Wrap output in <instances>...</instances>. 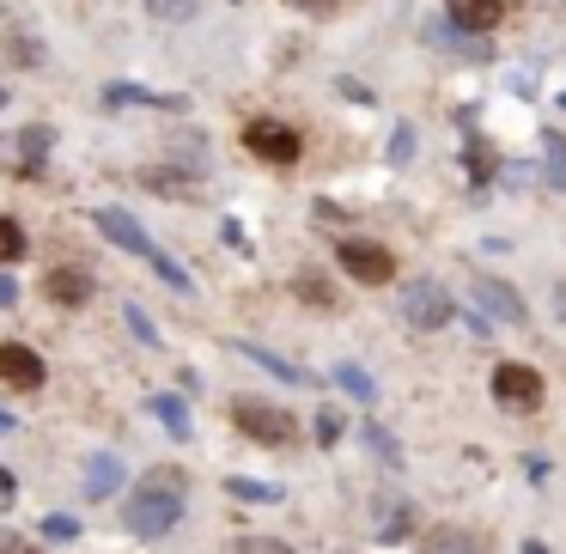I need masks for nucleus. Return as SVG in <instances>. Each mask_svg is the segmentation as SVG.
<instances>
[{
  "instance_id": "nucleus-1",
  "label": "nucleus",
  "mask_w": 566,
  "mask_h": 554,
  "mask_svg": "<svg viewBox=\"0 0 566 554\" xmlns=\"http://www.w3.org/2000/svg\"><path fill=\"white\" fill-rule=\"evenodd\" d=\"M177 518H184V475H177V469H153V475L123 500V524H128V536H140V542L171 536Z\"/></svg>"
},
{
  "instance_id": "nucleus-2",
  "label": "nucleus",
  "mask_w": 566,
  "mask_h": 554,
  "mask_svg": "<svg viewBox=\"0 0 566 554\" xmlns=\"http://www.w3.org/2000/svg\"><path fill=\"white\" fill-rule=\"evenodd\" d=\"M232 420H238V432H244V439L269 445V451L298 445V420L286 415V408H274V403H250V396H238V403H232Z\"/></svg>"
},
{
  "instance_id": "nucleus-3",
  "label": "nucleus",
  "mask_w": 566,
  "mask_h": 554,
  "mask_svg": "<svg viewBox=\"0 0 566 554\" xmlns=\"http://www.w3.org/2000/svg\"><path fill=\"white\" fill-rule=\"evenodd\" d=\"M457 317V299L444 293L439 281H402V323L408 330H420V335H432V330H444V323Z\"/></svg>"
},
{
  "instance_id": "nucleus-4",
  "label": "nucleus",
  "mask_w": 566,
  "mask_h": 554,
  "mask_svg": "<svg viewBox=\"0 0 566 554\" xmlns=\"http://www.w3.org/2000/svg\"><path fill=\"white\" fill-rule=\"evenodd\" d=\"M542 396H548V384H542L536 366H517V359H500L493 366V403L512 408V415H536Z\"/></svg>"
},
{
  "instance_id": "nucleus-5",
  "label": "nucleus",
  "mask_w": 566,
  "mask_h": 554,
  "mask_svg": "<svg viewBox=\"0 0 566 554\" xmlns=\"http://www.w3.org/2000/svg\"><path fill=\"white\" fill-rule=\"evenodd\" d=\"M335 257H342V269L354 274L359 286H384V281H396V257L384 244H371V238H347L342 250H335Z\"/></svg>"
},
{
  "instance_id": "nucleus-6",
  "label": "nucleus",
  "mask_w": 566,
  "mask_h": 554,
  "mask_svg": "<svg viewBox=\"0 0 566 554\" xmlns=\"http://www.w3.org/2000/svg\"><path fill=\"white\" fill-rule=\"evenodd\" d=\"M244 147L256 153V159H269V165H293L298 153H305V140H298V128L274 123V116H256V123L244 128Z\"/></svg>"
},
{
  "instance_id": "nucleus-7",
  "label": "nucleus",
  "mask_w": 566,
  "mask_h": 554,
  "mask_svg": "<svg viewBox=\"0 0 566 554\" xmlns=\"http://www.w3.org/2000/svg\"><path fill=\"white\" fill-rule=\"evenodd\" d=\"M92 226H98V232L111 238L116 250H128V257H140V262H147L153 250H159V244L147 238V226H140L128 208H98V213H92Z\"/></svg>"
},
{
  "instance_id": "nucleus-8",
  "label": "nucleus",
  "mask_w": 566,
  "mask_h": 554,
  "mask_svg": "<svg viewBox=\"0 0 566 554\" xmlns=\"http://www.w3.org/2000/svg\"><path fill=\"white\" fill-rule=\"evenodd\" d=\"M0 378L13 384V390H43L50 366L38 359V347H25V342H0Z\"/></svg>"
},
{
  "instance_id": "nucleus-9",
  "label": "nucleus",
  "mask_w": 566,
  "mask_h": 554,
  "mask_svg": "<svg viewBox=\"0 0 566 554\" xmlns=\"http://www.w3.org/2000/svg\"><path fill=\"white\" fill-rule=\"evenodd\" d=\"M444 19H451V31L488 38V31L505 19V0H444Z\"/></svg>"
},
{
  "instance_id": "nucleus-10",
  "label": "nucleus",
  "mask_w": 566,
  "mask_h": 554,
  "mask_svg": "<svg viewBox=\"0 0 566 554\" xmlns=\"http://www.w3.org/2000/svg\"><path fill=\"white\" fill-rule=\"evenodd\" d=\"M475 299H481V311H488V317H500V323H505V330H517V323L530 317L524 299H517V286L493 281V274H475Z\"/></svg>"
},
{
  "instance_id": "nucleus-11",
  "label": "nucleus",
  "mask_w": 566,
  "mask_h": 554,
  "mask_svg": "<svg viewBox=\"0 0 566 554\" xmlns=\"http://www.w3.org/2000/svg\"><path fill=\"white\" fill-rule=\"evenodd\" d=\"M104 104H111V111H184V98H177V92H147V86H128V80H111V86H104Z\"/></svg>"
},
{
  "instance_id": "nucleus-12",
  "label": "nucleus",
  "mask_w": 566,
  "mask_h": 554,
  "mask_svg": "<svg viewBox=\"0 0 566 554\" xmlns=\"http://www.w3.org/2000/svg\"><path fill=\"white\" fill-rule=\"evenodd\" d=\"M43 293H50L62 311H80L92 293H98V286H92V274H86V269H50V281H43Z\"/></svg>"
},
{
  "instance_id": "nucleus-13",
  "label": "nucleus",
  "mask_w": 566,
  "mask_h": 554,
  "mask_svg": "<svg viewBox=\"0 0 566 554\" xmlns=\"http://www.w3.org/2000/svg\"><path fill=\"white\" fill-rule=\"evenodd\" d=\"M128 488V469H123V457H111V451H98L86 463V500H111V493H123Z\"/></svg>"
},
{
  "instance_id": "nucleus-14",
  "label": "nucleus",
  "mask_w": 566,
  "mask_h": 554,
  "mask_svg": "<svg viewBox=\"0 0 566 554\" xmlns=\"http://www.w3.org/2000/svg\"><path fill=\"white\" fill-rule=\"evenodd\" d=\"M196 177H201V171H171V165H153V171H140V184L159 189V196L189 201V196H196Z\"/></svg>"
},
{
  "instance_id": "nucleus-15",
  "label": "nucleus",
  "mask_w": 566,
  "mask_h": 554,
  "mask_svg": "<svg viewBox=\"0 0 566 554\" xmlns=\"http://www.w3.org/2000/svg\"><path fill=\"white\" fill-rule=\"evenodd\" d=\"M226 347H238V354H244V359H256V366H262V372H274V378H281V384H298V378H305V372H298L293 359H281V354H274V347H256V342H226Z\"/></svg>"
},
{
  "instance_id": "nucleus-16",
  "label": "nucleus",
  "mask_w": 566,
  "mask_h": 554,
  "mask_svg": "<svg viewBox=\"0 0 566 554\" xmlns=\"http://www.w3.org/2000/svg\"><path fill=\"white\" fill-rule=\"evenodd\" d=\"M427 554H488V542H481L475 530H432Z\"/></svg>"
},
{
  "instance_id": "nucleus-17",
  "label": "nucleus",
  "mask_w": 566,
  "mask_h": 554,
  "mask_svg": "<svg viewBox=\"0 0 566 554\" xmlns=\"http://www.w3.org/2000/svg\"><path fill=\"white\" fill-rule=\"evenodd\" d=\"M153 415H159V427L171 432L177 445L189 439V408H184V396H165V390H159V396H153Z\"/></svg>"
},
{
  "instance_id": "nucleus-18",
  "label": "nucleus",
  "mask_w": 566,
  "mask_h": 554,
  "mask_svg": "<svg viewBox=\"0 0 566 554\" xmlns=\"http://www.w3.org/2000/svg\"><path fill=\"white\" fill-rule=\"evenodd\" d=\"M226 493L244 500V505H281V488H274V481H250V475H232V481H226Z\"/></svg>"
},
{
  "instance_id": "nucleus-19",
  "label": "nucleus",
  "mask_w": 566,
  "mask_h": 554,
  "mask_svg": "<svg viewBox=\"0 0 566 554\" xmlns=\"http://www.w3.org/2000/svg\"><path fill=\"white\" fill-rule=\"evenodd\" d=\"M293 293H298V299H305V305H311V311H335V286H329V281H323V274H317V269H305V274H298V281H293Z\"/></svg>"
},
{
  "instance_id": "nucleus-20",
  "label": "nucleus",
  "mask_w": 566,
  "mask_h": 554,
  "mask_svg": "<svg viewBox=\"0 0 566 554\" xmlns=\"http://www.w3.org/2000/svg\"><path fill=\"white\" fill-rule=\"evenodd\" d=\"M50 147H55V135H50V128H43V123H31L25 135L13 140V153H19V159H25V165H43V159H50Z\"/></svg>"
},
{
  "instance_id": "nucleus-21",
  "label": "nucleus",
  "mask_w": 566,
  "mask_h": 554,
  "mask_svg": "<svg viewBox=\"0 0 566 554\" xmlns=\"http://www.w3.org/2000/svg\"><path fill=\"white\" fill-rule=\"evenodd\" d=\"M335 390H347L354 403H378V384H371V372H359V366H335Z\"/></svg>"
},
{
  "instance_id": "nucleus-22",
  "label": "nucleus",
  "mask_w": 566,
  "mask_h": 554,
  "mask_svg": "<svg viewBox=\"0 0 566 554\" xmlns=\"http://www.w3.org/2000/svg\"><path fill=\"white\" fill-rule=\"evenodd\" d=\"M408 530H415V505H408V500H390V505H384V524H378V536H384V542H402Z\"/></svg>"
},
{
  "instance_id": "nucleus-23",
  "label": "nucleus",
  "mask_w": 566,
  "mask_h": 554,
  "mask_svg": "<svg viewBox=\"0 0 566 554\" xmlns=\"http://www.w3.org/2000/svg\"><path fill=\"white\" fill-rule=\"evenodd\" d=\"M542 177H548L554 189H566V140L560 135L542 140Z\"/></svg>"
},
{
  "instance_id": "nucleus-24",
  "label": "nucleus",
  "mask_w": 566,
  "mask_h": 554,
  "mask_svg": "<svg viewBox=\"0 0 566 554\" xmlns=\"http://www.w3.org/2000/svg\"><path fill=\"white\" fill-rule=\"evenodd\" d=\"M147 13L165 19V25H189L201 13V0H147Z\"/></svg>"
},
{
  "instance_id": "nucleus-25",
  "label": "nucleus",
  "mask_w": 566,
  "mask_h": 554,
  "mask_svg": "<svg viewBox=\"0 0 566 554\" xmlns=\"http://www.w3.org/2000/svg\"><path fill=\"white\" fill-rule=\"evenodd\" d=\"M7 62H19V67H43V43L31 38V31H19V38H7Z\"/></svg>"
},
{
  "instance_id": "nucleus-26",
  "label": "nucleus",
  "mask_w": 566,
  "mask_h": 554,
  "mask_svg": "<svg viewBox=\"0 0 566 554\" xmlns=\"http://www.w3.org/2000/svg\"><path fill=\"white\" fill-rule=\"evenodd\" d=\"M19 257H25V232H19V220L0 213V262H19Z\"/></svg>"
},
{
  "instance_id": "nucleus-27",
  "label": "nucleus",
  "mask_w": 566,
  "mask_h": 554,
  "mask_svg": "<svg viewBox=\"0 0 566 554\" xmlns=\"http://www.w3.org/2000/svg\"><path fill=\"white\" fill-rule=\"evenodd\" d=\"M147 262H153V274H159V281H165V286H177V293H189V274H184V269H177V262H171V257H165V250H153V257H147Z\"/></svg>"
},
{
  "instance_id": "nucleus-28",
  "label": "nucleus",
  "mask_w": 566,
  "mask_h": 554,
  "mask_svg": "<svg viewBox=\"0 0 566 554\" xmlns=\"http://www.w3.org/2000/svg\"><path fill=\"white\" fill-rule=\"evenodd\" d=\"M43 536H50V542H74L80 536V518L74 512H50V518H43Z\"/></svg>"
},
{
  "instance_id": "nucleus-29",
  "label": "nucleus",
  "mask_w": 566,
  "mask_h": 554,
  "mask_svg": "<svg viewBox=\"0 0 566 554\" xmlns=\"http://www.w3.org/2000/svg\"><path fill=\"white\" fill-rule=\"evenodd\" d=\"M232 554H293V548H286V542H274V536H238Z\"/></svg>"
},
{
  "instance_id": "nucleus-30",
  "label": "nucleus",
  "mask_w": 566,
  "mask_h": 554,
  "mask_svg": "<svg viewBox=\"0 0 566 554\" xmlns=\"http://www.w3.org/2000/svg\"><path fill=\"white\" fill-rule=\"evenodd\" d=\"M123 317H128V330H135V335H140V342H147V347H159V330H153V323H147V311H140L135 299H128V305H123Z\"/></svg>"
},
{
  "instance_id": "nucleus-31",
  "label": "nucleus",
  "mask_w": 566,
  "mask_h": 554,
  "mask_svg": "<svg viewBox=\"0 0 566 554\" xmlns=\"http://www.w3.org/2000/svg\"><path fill=\"white\" fill-rule=\"evenodd\" d=\"M335 439H342V415L323 408V415H317V445H335Z\"/></svg>"
},
{
  "instance_id": "nucleus-32",
  "label": "nucleus",
  "mask_w": 566,
  "mask_h": 554,
  "mask_svg": "<svg viewBox=\"0 0 566 554\" xmlns=\"http://www.w3.org/2000/svg\"><path fill=\"white\" fill-rule=\"evenodd\" d=\"M366 445H371V451L384 457V463H396V457H402V451H396V445H390V432H384V427H366Z\"/></svg>"
},
{
  "instance_id": "nucleus-33",
  "label": "nucleus",
  "mask_w": 566,
  "mask_h": 554,
  "mask_svg": "<svg viewBox=\"0 0 566 554\" xmlns=\"http://www.w3.org/2000/svg\"><path fill=\"white\" fill-rule=\"evenodd\" d=\"M408 153H415V128H396V135H390V159L402 165Z\"/></svg>"
},
{
  "instance_id": "nucleus-34",
  "label": "nucleus",
  "mask_w": 566,
  "mask_h": 554,
  "mask_svg": "<svg viewBox=\"0 0 566 554\" xmlns=\"http://www.w3.org/2000/svg\"><path fill=\"white\" fill-rule=\"evenodd\" d=\"M286 7H298V13H311V19H335V0H286Z\"/></svg>"
},
{
  "instance_id": "nucleus-35",
  "label": "nucleus",
  "mask_w": 566,
  "mask_h": 554,
  "mask_svg": "<svg viewBox=\"0 0 566 554\" xmlns=\"http://www.w3.org/2000/svg\"><path fill=\"white\" fill-rule=\"evenodd\" d=\"M0 554H38V548H31V542L19 536V530H0Z\"/></svg>"
},
{
  "instance_id": "nucleus-36",
  "label": "nucleus",
  "mask_w": 566,
  "mask_h": 554,
  "mask_svg": "<svg viewBox=\"0 0 566 554\" xmlns=\"http://www.w3.org/2000/svg\"><path fill=\"white\" fill-rule=\"evenodd\" d=\"M19 500V481H13V469H0V505H13Z\"/></svg>"
},
{
  "instance_id": "nucleus-37",
  "label": "nucleus",
  "mask_w": 566,
  "mask_h": 554,
  "mask_svg": "<svg viewBox=\"0 0 566 554\" xmlns=\"http://www.w3.org/2000/svg\"><path fill=\"white\" fill-rule=\"evenodd\" d=\"M13 299H19V286H13V274H0V311L13 305Z\"/></svg>"
},
{
  "instance_id": "nucleus-38",
  "label": "nucleus",
  "mask_w": 566,
  "mask_h": 554,
  "mask_svg": "<svg viewBox=\"0 0 566 554\" xmlns=\"http://www.w3.org/2000/svg\"><path fill=\"white\" fill-rule=\"evenodd\" d=\"M554 317L566 323V281H554Z\"/></svg>"
},
{
  "instance_id": "nucleus-39",
  "label": "nucleus",
  "mask_w": 566,
  "mask_h": 554,
  "mask_svg": "<svg viewBox=\"0 0 566 554\" xmlns=\"http://www.w3.org/2000/svg\"><path fill=\"white\" fill-rule=\"evenodd\" d=\"M7 432H13V415H7V408H0V439H7Z\"/></svg>"
},
{
  "instance_id": "nucleus-40",
  "label": "nucleus",
  "mask_w": 566,
  "mask_h": 554,
  "mask_svg": "<svg viewBox=\"0 0 566 554\" xmlns=\"http://www.w3.org/2000/svg\"><path fill=\"white\" fill-rule=\"evenodd\" d=\"M524 554H548V548H542V542H524Z\"/></svg>"
},
{
  "instance_id": "nucleus-41",
  "label": "nucleus",
  "mask_w": 566,
  "mask_h": 554,
  "mask_svg": "<svg viewBox=\"0 0 566 554\" xmlns=\"http://www.w3.org/2000/svg\"><path fill=\"white\" fill-rule=\"evenodd\" d=\"M7 104H13V98H7V86H0V111H7Z\"/></svg>"
},
{
  "instance_id": "nucleus-42",
  "label": "nucleus",
  "mask_w": 566,
  "mask_h": 554,
  "mask_svg": "<svg viewBox=\"0 0 566 554\" xmlns=\"http://www.w3.org/2000/svg\"><path fill=\"white\" fill-rule=\"evenodd\" d=\"M560 111H566V92H560Z\"/></svg>"
},
{
  "instance_id": "nucleus-43",
  "label": "nucleus",
  "mask_w": 566,
  "mask_h": 554,
  "mask_svg": "<svg viewBox=\"0 0 566 554\" xmlns=\"http://www.w3.org/2000/svg\"><path fill=\"white\" fill-rule=\"evenodd\" d=\"M0 7H7V0H0Z\"/></svg>"
}]
</instances>
